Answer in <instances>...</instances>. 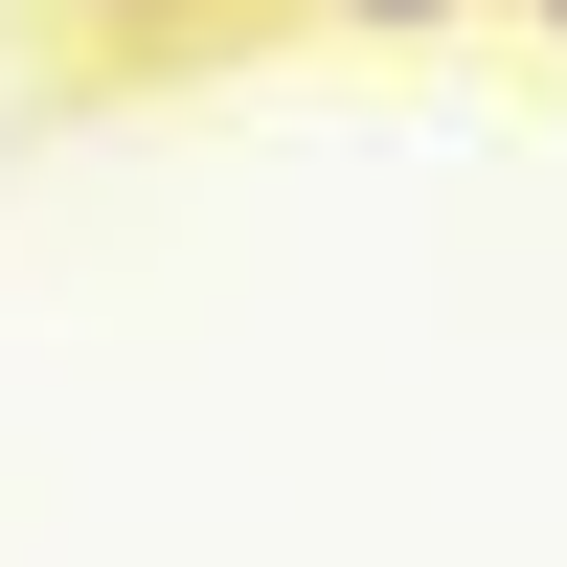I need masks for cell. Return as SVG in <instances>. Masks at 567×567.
<instances>
[{
  "label": "cell",
  "mask_w": 567,
  "mask_h": 567,
  "mask_svg": "<svg viewBox=\"0 0 567 567\" xmlns=\"http://www.w3.org/2000/svg\"><path fill=\"white\" fill-rule=\"evenodd\" d=\"M363 23H432V0H363Z\"/></svg>",
  "instance_id": "6da1fadb"
},
{
  "label": "cell",
  "mask_w": 567,
  "mask_h": 567,
  "mask_svg": "<svg viewBox=\"0 0 567 567\" xmlns=\"http://www.w3.org/2000/svg\"><path fill=\"white\" fill-rule=\"evenodd\" d=\"M545 23H567V0H545Z\"/></svg>",
  "instance_id": "7a4b0ae2"
}]
</instances>
